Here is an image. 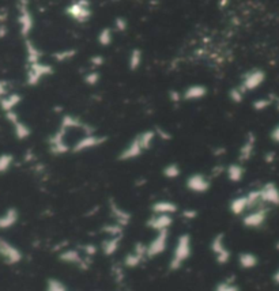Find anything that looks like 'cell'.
Here are the masks:
<instances>
[{"label": "cell", "instance_id": "obj_17", "mask_svg": "<svg viewBox=\"0 0 279 291\" xmlns=\"http://www.w3.org/2000/svg\"><path fill=\"white\" fill-rule=\"evenodd\" d=\"M260 199L267 207H278L279 206V187L275 183H266L259 188Z\"/></svg>", "mask_w": 279, "mask_h": 291}, {"label": "cell", "instance_id": "obj_24", "mask_svg": "<svg viewBox=\"0 0 279 291\" xmlns=\"http://www.w3.org/2000/svg\"><path fill=\"white\" fill-rule=\"evenodd\" d=\"M19 221V211L15 207L7 208L3 214H0V230H10Z\"/></svg>", "mask_w": 279, "mask_h": 291}, {"label": "cell", "instance_id": "obj_30", "mask_svg": "<svg viewBox=\"0 0 279 291\" xmlns=\"http://www.w3.org/2000/svg\"><path fill=\"white\" fill-rule=\"evenodd\" d=\"M143 63V52L139 48H132L128 53L127 65L129 71H138Z\"/></svg>", "mask_w": 279, "mask_h": 291}, {"label": "cell", "instance_id": "obj_48", "mask_svg": "<svg viewBox=\"0 0 279 291\" xmlns=\"http://www.w3.org/2000/svg\"><path fill=\"white\" fill-rule=\"evenodd\" d=\"M270 138L275 143H279V124L273 128V131L270 132Z\"/></svg>", "mask_w": 279, "mask_h": 291}, {"label": "cell", "instance_id": "obj_46", "mask_svg": "<svg viewBox=\"0 0 279 291\" xmlns=\"http://www.w3.org/2000/svg\"><path fill=\"white\" fill-rule=\"evenodd\" d=\"M83 252H85V256H87V257H93L97 252H98V248L93 245V244H87V245H85L83 247Z\"/></svg>", "mask_w": 279, "mask_h": 291}, {"label": "cell", "instance_id": "obj_7", "mask_svg": "<svg viewBox=\"0 0 279 291\" xmlns=\"http://www.w3.org/2000/svg\"><path fill=\"white\" fill-rule=\"evenodd\" d=\"M68 135L70 133L63 131L62 128H57L56 131L48 138V150L52 155L60 157V155H65V154L71 152L72 145L68 140Z\"/></svg>", "mask_w": 279, "mask_h": 291}, {"label": "cell", "instance_id": "obj_33", "mask_svg": "<svg viewBox=\"0 0 279 291\" xmlns=\"http://www.w3.org/2000/svg\"><path fill=\"white\" fill-rule=\"evenodd\" d=\"M162 174L168 180H176L181 176V167L176 162H172V164L166 165L165 167L162 169Z\"/></svg>", "mask_w": 279, "mask_h": 291}, {"label": "cell", "instance_id": "obj_18", "mask_svg": "<svg viewBox=\"0 0 279 291\" xmlns=\"http://www.w3.org/2000/svg\"><path fill=\"white\" fill-rule=\"evenodd\" d=\"M173 215H164V214H151V216L146 221V226L152 231H171L173 226Z\"/></svg>", "mask_w": 279, "mask_h": 291}, {"label": "cell", "instance_id": "obj_49", "mask_svg": "<svg viewBox=\"0 0 279 291\" xmlns=\"http://www.w3.org/2000/svg\"><path fill=\"white\" fill-rule=\"evenodd\" d=\"M7 18H8L7 8H0V23H6Z\"/></svg>", "mask_w": 279, "mask_h": 291}, {"label": "cell", "instance_id": "obj_41", "mask_svg": "<svg viewBox=\"0 0 279 291\" xmlns=\"http://www.w3.org/2000/svg\"><path fill=\"white\" fill-rule=\"evenodd\" d=\"M11 93V83L6 79H0V100Z\"/></svg>", "mask_w": 279, "mask_h": 291}, {"label": "cell", "instance_id": "obj_31", "mask_svg": "<svg viewBox=\"0 0 279 291\" xmlns=\"http://www.w3.org/2000/svg\"><path fill=\"white\" fill-rule=\"evenodd\" d=\"M113 38V29H110V27H104V29H101L100 33L97 34V42L101 45L102 48H107V46H110V45H112Z\"/></svg>", "mask_w": 279, "mask_h": 291}, {"label": "cell", "instance_id": "obj_52", "mask_svg": "<svg viewBox=\"0 0 279 291\" xmlns=\"http://www.w3.org/2000/svg\"><path fill=\"white\" fill-rule=\"evenodd\" d=\"M273 161H274V152H268V154L266 155V162L270 164V162H273Z\"/></svg>", "mask_w": 279, "mask_h": 291}, {"label": "cell", "instance_id": "obj_3", "mask_svg": "<svg viewBox=\"0 0 279 291\" xmlns=\"http://www.w3.org/2000/svg\"><path fill=\"white\" fill-rule=\"evenodd\" d=\"M64 13L76 23H81V25L87 23L93 15L91 3L90 0H72L70 4L65 7Z\"/></svg>", "mask_w": 279, "mask_h": 291}, {"label": "cell", "instance_id": "obj_47", "mask_svg": "<svg viewBox=\"0 0 279 291\" xmlns=\"http://www.w3.org/2000/svg\"><path fill=\"white\" fill-rule=\"evenodd\" d=\"M113 275L114 279L117 280V282H121L123 279H124V266H119V267H113Z\"/></svg>", "mask_w": 279, "mask_h": 291}, {"label": "cell", "instance_id": "obj_8", "mask_svg": "<svg viewBox=\"0 0 279 291\" xmlns=\"http://www.w3.org/2000/svg\"><path fill=\"white\" fill-rule=\"evenodd\" d=\"M266 72L261 68H252L241 76L238 86L241 87L244 93H251V91H255L261 87L266 82Z\"/></svg>", "mask_w": 279, "mask_h": 291}, {"label": "cell", "instance_id": "obj_38", "mask_svg": "<svg viewBox=\"0 0 279 291\" xmlns=\"http://www.w3.org/2000/svg\"><path fill=\"white\" fill-rule=\"evenodd\" d=\"M101 79V74L98 70H90L86 75L83 76V82L86 83L87 86H95L98 84Z\"/></svg>", "mask_w": 279, "mask_h": 291}, {"label": "cell", "instance_id": "obj_35", "mask_svg": "<svg viewBox=\"0 0 279 291\" xmlns=\"http://www.w3.org/2000/svg\"><path fill=\"white\" fill-rule=\"evenodd\" d=\"M274 105V97H264V98H258L255 100L254 104H252V108L256 110V112H264L270 106Z\"/></svg>", "mask_w": 279, "mask_h": 291}, {"label": "cell", "instance_id": "obj_36", "mask_svg": "<svg viewBox=\"0 0 279 291\" xmlns=\"http://www.w3.org/2000/svg\"><path fill=\"white\" fill-rule=\"evenodd\" d=\"M45 291H68V289H67V286L64 285L62 280L51 278L46 280Z\"/></svg>", "mask_w": 279, "mask_h": 291}, {"label": "cell", "instance_id": "obj_43", "mask_svg": "<svg viewBox=\"0 0 279 291\" xmlns=\"http://www.w3.org/2000/svg\"><path fill=\"white\" fill-rule=\"evenodd\" d=\"M169 100L173 104H180L183 102V91H178V90H171L169 91Z\"/></svg>", "mask_w": 279, "mask_h": 291}, {"label": "cell", "instance_id": "obj_50", "mask_svg": "<svg viewBox=\"0 0 279 291\" xmlns=\"http://www.w3.org/2000/svg\"><path fill=\"white\" fill-rule=\"evenodd\" d=\"M7 34H8L7 23H0V40H1V38H6Z\"/></svg>", "mask_w": 279, "mask_h": 291}, {"label": "cell", "instance_id": "obj_37", "mask_svg": "<svg viewBox=\"0 0 279 291\" xmlns=\"http://www.w3.org/2000/svg\"><path fill=\"white\" fill-rule=\"evenodd\" d=\"M245 94H247V93H244L238 84L235 86V87H232V89L229 90V93H228L230 101L235 102V104H241V102L244 101V98H245Z\"/></svg>", "mask_w": 279, "mask_h": 291}, {"label": "cell", "instance_id": "obj_12", "mask_svg": "<svg viewBox=\"0 0 279 291\" xmlns=\"http://www.w3.org/2000/svg\"><path fill=\"white\" fill-rule=\"evenodd\" d=\"M59 260L62 263H65V264L78 267L82 271L89 270L90 266H91V259L81 253L78 249H64L59 254Z\"/></svg>", "mask_w": 279, "mask_h": 291}, {"label": "cell", "instance_id": "obj_16", "mask_svg": "<svg viewBox=\"0 0 279 291\" xmlns=\"http://www.w3.org/2000/svg\"><path fill=\"white\" fill-rule=\"evenodd\" d=\"M4 117H6V120L11 124L14 135H15V138H17V139L26 140L30 138V135H32V128L29 127L25 121L21 120L19 114L17 113L15 110L4 113Z\"/></svg>", "mask_w": 279, "mask_h": 291}, {"label": "cell", "instance_id": "obj_22", "mask_svg": "<svg viewBox=\"0 0 279 291\" xmlns=\"http://www.w3.org/2000/svg\"><path fill=\"white\" fill-rule=\"evenodd\" d=\"M151 214H164V215H174L178 211V206L172 200H157L151 204Z\"/></svg>", "mask_w": 279, "mask_h": 291}, {"label": "cell", "instance_id": "obj_14", "mask_svg": "<svg viewBox=\"0 0 279 291\" xmlns=\"http://www.w3.org/2000/svg\"><path fill=\"white\" fill-rule=\"evenodd\" d=\"M169 235H171V231L155 233V237L147 244V257L149 259H155L165 252L169 245Z\"/></svg>", "mask_w": 279, "mask_h": 291}, {"label": "cell", "instance_id": "obj_1", "mask_svg": "<svg viewBox=\"0 0 279 291\" xmlns=\"http://www.w3.org/2000/svg\"><path fill=\"white\" fill-rule=\"evenodd\" d=\"M155 140H157V133L154 129L142 131L138 135H135L132 140L128 142L127 145L123 147L117 158L121 162H129L133 159H138L151 148Z\"/></svg>", "mask_w": 279, "mask_h": 291}, {"label": "cell", "instance_id": "obj_10", "mask_svg": "<svg viewBox=\"0 0 279 291\" xmlns=\"http://www.w3.org/2000/svg\"><path fill=\"white\" fill-rule=\"evenodd\" d=\"M270 209L271 208L267 207V206H261V207H258V208L248 211L245 215L241 216L242 225L247 229H252V230L263 228L266 225L267 219H268Z\"/></svg>", "mask_w": 279, "mask_h": 291}, {"label": "cell", "instance_id": "obj_45", "mask_svg": "<svg viewBox=\"0 0 279 291\" xmlns=\"http://www.w3.org/2000/svg\"><path fill=\"white\" fill-rule=\"evenodd\" d=\"M154 131H155V133H157V139H162V140H165V142L172 139V135L166 131L165 128L157 127Z\"/></svg>", "mask_w": 279, "mask_h": 291}, {"label": "cell", "instance_id": "obj_19", "mask_svg": "<svg viewBox=\"0 0 279 291\" xmlns=\"http://www.w3.org/2000/svg\"><path fill=\"white\" fill-rule=\"evenodd\" d=\"M109 212H110V216L113 218L114 223H117V225H120L121 228H127L128 225L131 223V219H132V215H131V212H128L127 209L123 208L119 203L113 200V199H110L109 200Z\"/></svg>", "mask_w": 279, "mask_h": 291}, {"label": "cell", "instance_id": "obj_28", "mask_svg": "<svg viewBox=\"0 0 279 291\" xmlns=\"http://www.w3.org/2000/svg\"><path fill=\"white\" fill-rule=\"evenodd\" d=\"M225 174H226V177H228V180L230 183H240V181H242V178H244L245 169H244V166H242V164H240V162H233V164L226 166Z\"/></svg>", "mask_w": 279, "mask_h": 291}, {"label": "cell", "instance_id": "obj_11", "mask_svg": "<svg viewBox=\"0 0 279 291\" xmlns=\"http://www.w3.org/2000/svg\"><path fill=\"white\" fill-rule=\"evenodd\" d=\"M210 249L214 254V259H215L216 264L219 266H225L230 261L232 253L229 250L228 245H226V240H225V234L219 233L213 237L211 244H210Z\"/></svg>", "mask_w": 279, "mask_h": 291}, {"label": "cell", "instance_id": "obj_5", "mask_svg": "<svg viewBox=\"0 0 279 291\" xmlns=\"http://www.w3.org/2000/svg\"><path fill=\"white\" fill-rule=\"evenodd\" d=\"M53 67L51 64L38 62L34 64H26V84L34 87L44 81L45 78L53 75Z\"/></svg>", "mask_w": 279, "mask_h": 291}, {"label": "cell", "instance_id": "obj_13", "mask_svg": "<svg viewBox=\"0 0 279 291\" xmlns=\"http://www.w3.org/2000/svg\"><path fill=\"white\" fill-rule=\"evenodd\" d=\"M147 259H149L147 257V244L136 242L133 245L132 250L124 256L123 266H124V268H127V270H132V268H136L140 264H143Z\"/></svg>", "mask_w": 279, "mask_h": 291}, {"label": "cell", "instance_id": "obj_51", "mask_svg": "<svg viewBox=\"0 0 279 291\" xmlns=\"http://www.w3.org/2000/svg\"><path fill=\"white\" fill-rule=\"evenodd\" d=\"M273 280H274V283H277V285H279V268L274 272L273 275Z\"/></svg>", "mask_w": 279, "mask_h": 291}, {"label": "cell", "instance_id": "obj_42", "mask_svg": "<svg viewBox=\"0 0 279 291\" xmlns=\"http://www.w3.org/2000/svg\"><path fill=\"white\" fill-rule=\"evenodd\" d=\"M104 63H105V60H104V57L100 56V55L90 57V65H91V70H98L101 65H104Z\"/></svg>", "mask_w": 279, "mask_h": 291}, {"label": "cell", "instance_id": "obj_53", "mask_svg": "<svg viewBox=\"0 0 279 291\" xmlns=\"http://www.w3.org/2000/svg\"><path fill=\"white\" fill-rule=\"evenodd\" d=\"M277 249H278V250H279V242H278V244H277Z\"/></svg>", "mask_w": 279, "mask_h": 291}, {"label": "cell", "instance_id": "obj_15", "mask_svg": "<svg viewBox=\"0 0 279 291\" xmlns=\"http://www.w3.org/2000/svg\"><path fill=\"white\" fill-rule=\"evenodd\" d=\"M185 187L192 193L202 195V193L209 192L211 188V181L203 173H192L185 180Z\"/></svg>", "mask_w": 279, "mask_h": 291}, {"label": "cell", "instance_id": "obj_6", "mask_svg": "<svg viewBox=\"0 0 279 291\" xmlns=\"http://www.w3.org/2000/svg\"><path fill=\"white\" fill-rule=\"evenodd\" d=\"M108 138L105 135L101 133H87V135H82L75 140V143H72V148L71 152L72 154H82V152L90 151V150H94L98 148L107 143Z\"/></svg>", "mask_w": 279, "mask_h": 291}, {"label": "cell", "instance_id": "obj_29", "mask_svg": "<svg viewBox=\"0 0 279 291\" xmlns=\"http://www.w3.org/2000/svg\"><path fill=\"white\" fill-rule=\"evenodd\" d=\"M237 261L242 270H254L255 267H258L259 264V257L252 252H241L238 254Z\"/></svg>", "mask_w": 279, "mask_h": 291}, {"label": "cell", "instance_id": "obj_39", "mask_svg": "<svg viewBox=\"0 0 279 291\" xmlns=\"http://www.w3.org/2000/svg\"><path fill=\"white\" fill-rule=\"evenodd\" d=\"M214 291H240V287L233 280H222L215 286Z\"/></svg>", "mask_w": 279, "mask_h": 291}, {"label": "cell", "instance_id": "obj_20", "mask_svg": "<svg viewBox=\"0 0 279 291\" xmlns=\"http://www.w3.org/2000/svg\"><path fill=\"white\" fill-rule=\"evenodd\" d=\"M255 150H256V136L254 132L247 133L245 139L242 142V145L238 148V154H237V161L240 164H245L248 161H251L254 157Z\"/></svg>", "mask_w": 279, "mask_h": 291}, {"label": "cell", "instance_id": "obj_21", "mask_svg": "<svg viewBox=\"0 0 279 291\" xmlns=\"http://www.w3.org/2000/svg\"><path fill=\"white\" fill-rule=\"evenodd\" d=\"M207 95V87L203 84H191L188 87L183 90V101L187 102H195L203 100Z\"/></svg>", "mask_w": 279, "mask_h": 291}, {"label": "cell", "instance_id": "obj_2", "mask_svg": "<svg viewBox=\"0 0 279 291\" xmlns=\"http://www.w3.org/2000/svg\"><path fill=\"white\" fill-rule=\"evenodd\" d=\"M192 254V238L190 234H180L174 244V249L172 252L171 260H169V271L176 272L185 263L190 260Z\"/></svg>", "mask_w": 279, "mask_h": 291}, {"label": "cell", "instance_id": "obj_4", "mask_svg": "<svg viewBox=\"0 0 279 291\" xmlns=\"http://www.w3.org/2000/svg\"><path fill=\"white\" fill-rule=\"evenodd\" d=\"M17 10H18V26H19V34L22 36L23 40L30 38L33 29H34V17L30 11L29 7V1L27 0H18L17 3Z\"/></svg>", "mask_w": 279, "mask_h": 291}, {"label": "cell", "instance_id": "obj_44", "mask_svg": "<svg viewBox=\"0 0 279 291\" xmlns=\"http://www.w3.org/2000/svg\"><path fill=\"white\" fill-rule=\"evenodd\" d=\"M181 216L184 218L185 221H195L197 218V211L193 208H185L181 212Z\"/></svg>", "mask_w": 279, "mask_h": 291}, {"label": "cell", "instance_id": "obj_23", "mask_svg": "<svg viewBox=\"0 0 279 291\" xmlns=\"http://www.w3.org/2000/svg\"><path fill=\"white\" fill-rule=\"evenodd\" d=\"M25 56H26V64H34L38 62H43V51L38 48L37 45L34 44L32 38H26L25 41Z\"/></svg>", "mask_w": 279, "mask_h": 291}, {"label": "cell", "instance_id": "obj_9", "mask_svg": "<svg viewBox=\"0 0 279 291\" xmlns=\"http://www.w3.org/2000/svg\"><path fill=\"white\" fill-rule=\"evenodd\" d=\"M0 260L7 266H17L23 260V253L13 242L0 237Z\"/></svg>", "mask_w": 279, "mask_h": 291}, {"label": "cell", "instance_id": "obj_40", "mask_svg": "<svg viewBox=\"0 0 279 291\" xmlns=\"http://www.w3.org/2000/svg\"><path fill=\"white\" fill-rule=\"evenodd\" d=\"M128 29V22L127 19L119 17V18L114 19V30L119 33H124Z\"/></svg>", "mask_w": 279, "mask_h": 291}, {"label": "cell", "instance_id": "obj_27", "mask_svg": "<svg viewBox=\"0 0 279 291\" xmlns=\"http://www.w3.org/2000/svg\"><path fill=\"white\" fill-rule=\"evenodd\" d=\"M121 240H123V237H107L105 240L102 241L101 247H100L102 254L107 256V257L114 256L120 248Z\"/></svg>", "mask_w": 279, "mask_h": 291}, {"label": "cell", "instance_id": "obj_25", "mask_svg": "<svg viewBox=\"0 0 279 291\" xmlns=\"http://www.w3.org/2000/svg\"><path fill=\"white\" fill-rule=\"evenodd\" d=\"M229 209L230 212L236 216L245 215L249 209V204H248L247 193L245 195H240V196L233 197L230 203H229Z\"/></svg>", "mask_w": 279, "mask_h": 291}, {"label": "cell", "instance_id": "obj_34", "mask_svg": "<svg viewBox=\"0 0 279 291\" xmlns=\"http://www.w3.org/2000/svg\"><path fill=\"white\" fill-rule=\"evenodd\" d=\"M14 161H15V158H14L13 154H8V152L0 154V176L7 173L13 167Z\"/></svg>", "mask_w": 279, "mask_h": 291}, {"label": "cell", "instance_id": "obj_26", "mask_svg": "<svg viewBox=\"0 0 279 291\" xmlns=\"http://www.w3.org/2000/svg\"><path fill=\"white\" fill-rule=\"evenodd\" d=\"M22 100H23L22 94H19L17 91H11L10 94L0 100V109H1V112L3 113L13 112V110H15L21 105Z\"/></svg>", "mask_w": 279, "mask_h": 291}, {"label": "cell", "instance_id": "obj_32", "mask_svg": "<svg viewBox=\"0 0 279 291\" xmlns=\"http://www.w3.org/2000/svg\"><path fill=\"white\" fill-rule=\"evenodd\" d=\"M76 53L78 52L74 48H67V49H60V51L55 52L52 55V57L57 63H67V62H70L76 56Z\"/></svg>", "mask_w": 279, "mask_h": 291}]
</instances>
